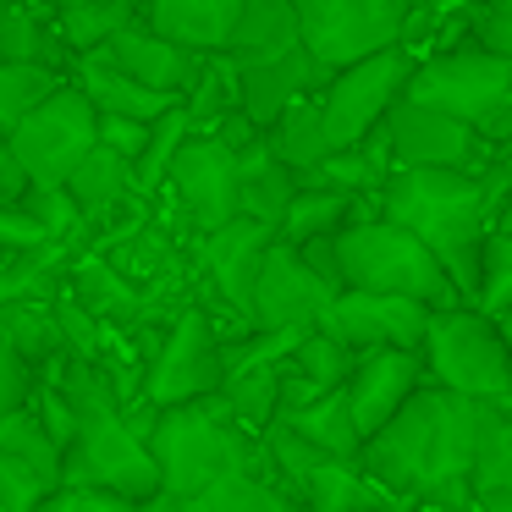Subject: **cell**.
I'll use <instances>...</instances> for the list:
<instances>
[{
	"label": "cell",
	"mask_w": 512,
	"mask_h": 512,
	"mask_svg": "<svg viewBox=\"0 0 512 512\" xmlns=\"http://www.w3.org/2000/svg\"><path fill=\"white\" fill-rule=\"evenodd\" d=\"M94 127H100V111L83 100L78 83L61 78L56 89L6 133V149H12L17 166L28 171V182H67L72 166L94 149Z\"/></svg>",
	"instance_id": "9"
},
{
	"label": "cell",
	"mask_w": 512,
	"mask_h": 512,
	"mask_svg": "<svg viewBox=\"0 0 512 512\" xmlns=\"http://www.w3.org/2000/svg\"><path fill=\"white\" fill-rule=\"evenodd\" d=\"M144 441H149V457H155V474H160L166 496H193V490H204L210 479H226V474H265L270 479L265 441L232 419L221 391L155 408Z\"/></svg>",
	"instance_id": "3"
},
{
	"label": "cell",
	"mask_w": 512,
	"mask_h": 512,
	"mask_svg": "<svg viewBox=\"0 0 512 512\" xmlns=\"http://www.w3.org/2000/svg\"><path fill=\"white\" fill-rule=\"evenodd\" d=\"M72 83H78L83 100H89L100 116H133V122H155L160 111H171V105H177V94L144 89L138 78L105 67L100 56H78V78H72Z\"/></svg>",
	"instance_id": "22"
},
{
	"label": "cell",
	"mask_w": 512,
	"mask_h": 512,
	"mask_svg": "<svg viewBox=\"0 0 512 512\" xmlns=\"http://www.w3.org/2000/svg\"><path fill=\"white\" fill-rule=\"evenodd\" d=\"M61 485H100L144 501L160 490L155 457H149L144 424H133L122 408L83 413L72 441L61 446Z\"/></svg>",
	"instance_id": "8"
},
{
	"label": "cell",
	"mask_w": 512,
	"mask_h": 512,
	"mask_svg": "<svg viewBox=\"0 0 512 512\" xmlns=\"http://www.w3.org/2000/svg\"><path fill=\"white\" fill-rule=\"evenodd\" d=\"M83 56H100L105 67H116V72H127V78H138L144 89L177 94V100L193 89V83H199V72H204V50H188V45H177V39L155 34L144 17L122 23L100 50H83Z\"/></svg>",
	"instance_id": "17"
},
{
	"label": "cell",
	"mask_w": 512,
	"mask_h": 512,
	"mask_svg": "<svg viewBox=\"0 0 512 512\" xmlns=\"http://www.w3.org/2000/svg\"><path fill=\"white\" fill-rule=\"evenodd\" d=\"M276 424H287L292 435H303L309 446H320L325 457H347V463H358V446H364V435H358L353 424V408H347V391H320V397L298 402V408H281Z\"/></svg>",
	"instance_id": "25"
},
{
	"label": "cell",
	"mask_w": 512,
	"mask_h": 512,
	"mask_svg": "<svg viewBox=\"0 0 512 512\" xmlns=\"http://www.w3.org/2000/svg\"><path fill=\"white\" fill-rule=\"evenodd\" d=\"M188 133H193V111L182 100L149 122V144H144V155L133 160V193H155V182H166V166H171V155H177V144Z\"/></svg>",
	"instance_id": "39"
},
{
	"label": "cell",
	"mask_w": 512,
	"mask_h": 512,
	"mask_svg": "<svg viewBox=\"0 0 512 512\" xmlns=\"http://www.w3.org/2000/svg\"><path fill=\"white\" fill-rule=\"evenodd\" d=\"M138 512H177V496L155 490V496H144V501H138Z\"/></svg>",
	"instance_id": "49"
},
{
	"label": "cell",
	"mask_w": 512,
	"mask_h": 512,
	"mask_svg": "<svg viewBox=\"0 0 512 512\" xmlns=\"http://www.w3.org/2000/svg\"><path fill=\"white\" fill-rule=\"evenodd\" d=\"M353 215H364V199H353V193L298 188L287 199V210H281V221H276V237L298 248V243H314V237H336Z\"/></svg>",
	"instance_id": "28"
},
{
	"label": "cell",
	"mask_w": 512,
	"mask_h": 512,
	"mask_svg": "<svg viewBox=\"0 0 512 512\" xmlns=\"http://www.w3.org/2000/svg\"><path fill=\"white\" fill-rule=\"evenodd\" d=\"M380 501H386V490L347 457H320L298 485L303 512H380Z\"/></svg>",
	"instance_id": "26"
},
{
	"label": "cell",
	"mask_w": 512,
	"mask_h": 512,
	"mask_svg": "<svg viewBox=\"0 0 512 512\" xmlns=\"http://www.w3.org/2000/svg\"><path fill=\"white\" fill-rule=\"evenodd\" d=\"M61 485V446L45 435L34 408L0 419V512H34Z\"/></svg>",
	"instance_id": "16"
},
{
	"label": "cell",
	"mask_w": 512,
	"mask_h": 512,
	"mask_svg": "<svg viewBox=\"0 0 512 512\" xmlns=\"http://www.w3.org/2000/svg\"><path fill=\"white\" fill-rule=\"evenodd\" d=\"M61 83L56 67H39V61H6L0 56V138L12 133L39 100Z\"/></svg>",
	"instance_id": "38"
},
{
	"label": "cell",
	"mask_w": 512,
	"mask_h": 512,
	"mask_svg": "<svg viewBox=\"0 0 512 512\" xmlns=\"http://www.w3.org/2000/svg\"><path fill=\"white\" fill-rule=\"evenodd\" d=\"M419 358H424V380H435V386L512 408V347L501 336V325L474 303L430 309Z\"/></svg>",
	"instance_id": "6"
},
{
	"label": "cell",
	"mask_w": 512,
	"mask_h": 512,
	"mask_svg": "<svg viewBox=\"0 0 512 512\" xmlns=\"http://www.w3.org/2000/svg\"><path fill=\"white\" fill-rule=\"evenodd\" d=\"M61 188L72 193L83 221H105V215H116L133 199V160H122L116 149H105L100 138H94V149L72 166V177L61 182Z\"/></svg>",
	"instance_id": "24"
},
{
	"label": "cell",
	"mask_w": 512,
	"mask_h": 512,
	"mask_svg": "<svg viewBox=\"0 0 512 512\" xmlns=\"http://www.w3.org/2000/svg\"><path fill=\"white\" fill-rule=\"evenodd\" d=\"M380 144H386L391 166H452V171H485L496 160V144L474 133V127L441 116L435 105H419L408 94L391 100V111L380 116Z\"/></svg>",
	"instance_id": "11"
},
{
	"label": "cell",
	"mask_w": 512,
	"mask_h": 512,
	"mask_svg": "<svg viewBox=\"0 0 512 512\" xmlns=\"http://www.w3.org/2000/svg\"><path fill=\"white\" fill-rule=\"evenodd\" d=\"M468 39L485 50H501V56L512 61V0H485L474 12V28H468Z\"/></svg>",
	"instance_id": "43"
},
{
	"label": "cell",
	"mask_w": 512,
	"mask_h": 512,
	"mask_svg": "<svg viewBox=\"0 0 512 512\" xmlns=\"http://www.w3.org/2000/svg\"><path fill=\"white\" fill-rule=\"evenodd\" d=\"M292 193H298V171H287L276 155H270L265 133H259L248 149H237V215H254V221L276 226Z\"/></svg>",
	"instance_id": "23"
},
{
	"label": "cell",
	"mask_w": 512,
	"mask_h": 512,
	"mask_svg": "<svg viewBox=\"0 0 512 512\" xmlns=\"http://www.w3.org/2000/svg\"><path fill=\"white\" fill-rule=\"evenodd\" d=\"M28 188V171L17 166V155L6 149V138H0V204H17Z\"/></svg>",
	"instance_id": "47"
},
{
	"label": "cell",
	"mask_w": 512,
	"mask_h": 512,
	"mask_svg": "<svg viewBox=\"0 0 512 512\" xmlns=\"http://www.w3.org/2000/svg\"><path fill=\"white\" fill-rule=\"evenodd\" d=\"M0 6H6V0H0Z\"/></svg>",
	"instance_id": "50"
},
{
	"label": "cell",
	"mask_w": 512,
	"mask_h": 512,
	"mask_svg": "<svg viewBox=\"0 0 512 512\" xmlns=\"http://www.w3.org/2000/svg\"><path fill=\"white\" fill-rule=\"evenodd\" d=\"M166 182L177 193L182 215L199 232H215L237 215V149L221 133H188L166 166Z\"/></svg>",
	"instance_id": "15"
},
{
	"label": "cell",
	"mask_w": 512,
	"mask_h": 512,
	"mask_svg": "<svg viewBox=\"0 0 512 512\" xmlns=\"http://www.w3.org/2000/svg\"><path fill=\"white\" fill-rule=\"evenodd\" d=\"M408 100L435 105L441 116L474 127L485 144L507 149L512 144V61L485 45H452L435 56L413 61L408 72Z\"/></svg>",
	"instance_id": "4"
},
{
	"label": "cell",
	"mask_w": 512,
	"mask_h": 512,
	"mask_svg": "<svg viewBox=\"0 0 512 512\" xmlns=\"http://www.w3.org/2000/svg\"><path fill=\"white\" fill-rule=\"evenodd\" d=\"M177 512H303V507L265 474H226L193 490V496H177Z\"/></svg>",
	"instance_id": "30"
},
{
	"label": "cell",
	"mask_w": 512,
	"mask_h": 512,
	"mask_svg": "<svg viewBox=\"0 0 512 512\" xmlns=\"http://www.w3.org/2000/svg\"><path fill=\"white\" fill-rule=\"evenodd\" d=\"M237 6H243V0H138V17H144L155 34L210 56V50H226Z\"/></svg>",
	"instance_id": "21"
},
{
	"label": "cell",
	"mask_w": 512,
	"mask_h": 512,
	"mask_svg": "<svg viewBox=\"0 0 512 512\" xmlns=\"http://www.w3.org/2000/svg\"><path fill=\"white\" fill-rule=\"evenodd\" d=\"M419 380H424V358L413 353V347H369V353H358L353 375L342 380L358 435H375L380 424L413 397Z\"/></svg>",
	"instance_id": "19"
},
{
	"label": "cell",
	"mask_w": 512,
	"mask_h": 512,
	"mask_svg": "<svg viewBox=\"0 0 512 512\" xmlns=\"http://www.w3.org/2000/svg\"><path fill=\"white\" fill-rule=\"evenodd\" d=\"M204 248V276L215 281V292H221V303H232L237 314L248 320V292H254V276H259V259H265L270 237H276V226L254 221V215H232L226 226H215V232H199Z\"/></svg>",
	"instance_id": "20"
},
{
	"label": "cell",
	"mask_w": 512,
	"mask_h": 512,
	"mask_svg": "<svg viewBox=\"0 0 512 512\" xmlns=\"http://www.w3.org/2000/svg\"><path fill=\"white\" fill-rule=\"evenodd\" d=\"M336 248V276L342 287H364V292H397V298H419L430 309L463 303L452 287V276L441 270V259L408 232V226L386 221V215H353L342 232L331 237Z\"/></svg>",
	"instance_id": "5"
},
{
	"label": "cell",
	"mask_w": 512,
	"mask_h": 512,
	"mask_svg": "<svg viewBox=\"0 0 512 512\" xmlns=\"http://www.w3.org/2000/svg\"><path fill=\"white\" fill-rule=\"evenodd\" d=\"M61 512H138L133 496L122 490H100V485H56Z\"/></svg>",
	"instance_id": "44"
},
{
	"label": "cell",
	"mask_w": 512,
	"mask_h": 512,
	"mask_svg": "<svg viewBox=\"0 0 512 512\" xmlns=\"http://www.w3.org/2000/svg\"><path fill=\"white\" fill-rule=\"evenodd\" d=\"M94 138H100L105 149H116L122 160H138L144 144H149V122H133V116H100Z\"/></svg>",
	"instance_id": "45"
},
{
	"label": "cell",
	"mask_w": 512,
	"mask_h": 512,
	"mask_svg": "<svg viewBox=\"0 0 512 512\" xmlns=\"http://www.w3.org/2000/svg\"><path fill=\"white\" fill-rule=\"evenodd\" d=\"M265 149L287 171H309L325 149H336L331 133H325V116H320V94H298V100L281 105L276 122L265 127Z\"/></svg>",
	"instance_id": "27"
},
{
	"label": "cell",
	"mask_w": 512,
	"mask_h": 512,
	"mask_svg": "<svg viewBox=\"0 0 512 512\" xmlns=\"http://www.w3.org/2000/svg\"><path fill=\"white\" fill-rule=\"evenodd\" d=\"M320 331H331L342 347L369 353V347H413L419 353L430 303L397 298V292H364V287H336V298L320 309Z\"/></svg>",
	"instance_id": "14"
},
{
	"label": "cell",
	"mask_w": 512,
	"mask_h": 512,
	"mask_svg": "<svg viewBox=\"0 0 512 512\" xmlns=\"http://www.w3.org/2000/svg\"><path fill=\"white\" fill-rule=\"evenodd\" d=\"M232 67H237V111H243L259 133L276 122V111L287 100L320 94V83L331 78L303 45L281 50V56H232Z\"/></svg>",
	"instance_id": "18"
},
{
	"label": "cell",
	"mask_w": 512,
	"mask_h": 512,
	"mask_svg": "<svg viewBox=\"0 0 512 512\" xmlns=\"http://www.w3.org/2000/svg\"><path fill=\"white\" fill-rule=\"evenodd\" d=\"M226 364H221V336H215L204 309H182L171 320L166 342L155 353V369L144 380V402L149 408H171V402H193L221 391Z\"/></svg>",
	"instance_id": "13"
},
{
	"label": "cell",
	"mask_w": 512,
	"mask_h": 512,
	"mask_svg": "<svg viewBox=\"0 0 512 512\" xmlns=\"http://www.w3.org/2000/svg\"><path fill=\"white\" fill-rule=\"evenodd\" d=\"M56 298V292H50ZM50 298H17V303H0V342L17 347L28 364H56L67 347H61L56 331V314H50Z\"/></svg>",
	"instance_id": "33"
},
{
	"label": "cell",
	"mask_w": 512,
	"mask_h": 512,
	"mask_svg": "<svg viewBox=\"0 0 512 512\" xmlns=\"http://www.w3.org/2000/svg\"><path fill=\"white\" fill-rule=\"evenodd\" d=\"M298 45V12L292 0H243L226 34V56H281Z\"/></svg>",
	"instance_id": "29"
},
{
	"label": "cell",
	"mask_w": 512,
	"mask_h": 512,
	"mask_svg": "<svg viewBox=\"0 0 512 512\" xmlns=\"http://www.w3.org/2000/svg\"><path fill=\"white\" fill-rule=\"evenodd\" d=\"M17 204H23V210L34 215V221L45 226L50 237H56V243H61V237H72V226L83 221V210L72 204V193L61 188V182H28Z\"/></svg>",
	"instance_id": "41"
},
{
	"label": "cell",
	"mask_w": 512,
	"mask_h": 512,
	"mask_svg": "<svg viewBox=\"0 0 512 512\" xmlns=\"http://www.w3.org/2000/svg\"><path fill=\"white\" fill-rule=\"evenodd\" d=\"M474 309H485L490 320L512 314V221H496V226L485 232V248H479Z\"/></svg>",
	"instance_id": "37"
},
{
	"label": "cell",
	"mask_w": 512,
	"mask_h": 512,
	"mask_svg": "<svg viewBox=\"0 0 512 512\" xmlns=\"http://www.w3.org/2000/svg\"><path fill=\"white\" fill-rule=\"evenodd\" d=\"M501 402L457 397V391L419 380L413 397L364 435L358 468L375 479L386 496L441 501V507H468V468L479 457V441L496 424Z\"/></svg>",
	"instance_id": "1"
},
{
	"label": "cell",
	"mask_w": 512,
	"mask_h": 512,
	"mask_svg": "<svg viewBox=\"0 0 512 512\" xmlns=\"http://www.w3.org/2000/svg\"><path fill=\"white\" fill-rule=\"evenodd\" d=\"M67 292L94 314V320H138V309H144L138 287L116 265H105L100 254H89V259H78V265H72V287Z\"/></svg>",
	"instance_id": "32"
},
{
	"label": "cell",
	"mask_w": 512,
	"mask_h": 512,
	"mask_svg": "<svg viewBox=\"0 0 512 512\" xmlns=\"http://www.w3.org/2000/svg\"><path fill=\"white\" fill-rule=\"evenodd\" d=\"M496 221H512V144L501 149V210Z\"/></svg>",
	"instance_id": "48"
},
{
	"label": "cell",
	"mask_w": 512,
	"mask_h": 512,
	"mask_svg": "<svg viewBox=\"0 0 512 512\" xmlns=\"http://www.w3.org/2000/svg\"><path fill=\"white\" fill-rule=\"evenodd\" d=\"M413 50L408 45H386L364 61H347L336 67L331 78L320 83V116H325V133L331 144H358L380 127V116L391 111L402 89H408V72H413Z\"/></svg>",
	"instance_id": "10"
},
{
	"label": "cell",
	"mask_w": 512,
	"mask_h": 512,
	"mask_svg": "<svg viewBox=\"0 0 512 512\" xmlns=\"http://www.w3.org/2000/svg\"><path fill=\"white\" fill-rule=\"evenodd\" d=\"M468 501L479 512H512V408H501L479 441V457L468 468Z\"/></svg>",
	"instance_id": "31"
},
{
	"label": "cell",
	"mask_w": 512,
	"mask_h": 512,
	"mask_svg": "<svg viewBox=\"0 0 512 512\" xmlns=\"http://www.w3.org/2000/svg\"><path fill=\"white\" fill-rule=\"evenodd\" d=\"M292 12H298V45L325 72L386 45H408L413 28V0H292Z\"/></svg>",
	"instance_id": "7"
},
{
	"label": "cell",
	"mask_w": 512,
	"mask_h": 512,
	"mask_svg": "<svg viewBox=\"0 0 512 512\" xmlns=\"http://www.w3.org/2000/svg\"><path fill=\"white\" fill-rule=\"evenodd\" d=\"M353 358H358L353 347H342L331 331H320V325H309V331H303L298 342H292V353L281 358V364H287L298 380H309L314 391H336L347 375H353Z\"/></svg>",
	"instance_id": "35"
},
{
	"label": "cell",
	"mask_w": 512,
	"mask_h": 512,
	"mask_svg": "<svg viewBox=\"0 0 512 512\" xmlns=\"http://www.w3.org/2000/svg\"><path fill=\"white\" fill-rule=\"evenodd\" d=\"M331 298L336 281H325L292 243L270 237L254 292H248V331H309Z\"/></svg>",
	"instance_id": "12"
},
{
	"label": "cell",
	"mask_w": 512,
	"mask_h": 512,
	"mask_svg": "<svg viewBox=\"0 0 512 512\" xmlns=\"http://www.w3.org/2000/svg\"><path fill=\"white\" fill-rule=\"evenodd\" d=\"M138 17V0H94V6H56V39L67 50H100L122 23Z\"/></svg>",
	"instance_id": "36"
},
{
	"label": "cell",
	"mask_w": 512,
	"mask_h": 512,
	"mask_svg": "<svg viewBox=\"0 0 512 512\" xmlns=\"http://www.w3.org/2000/svg\"><path fill=\"white\" fill-rule=\"evenodd\" d=\"M56 237L23 210V204H0V248H45Z\"/></svg>",
	"instance_id": "46"
},
{
	"label": "cell",
	"mask_w": 512,
	"mask_h": 512,
	"mask_svg": "<svg viewBox=\"0 0 512 512\" xmlns=\"http://www.w3.org/2000/svg\"><path fill=\"white\" fill-rule=\"evenodd\" d=\"M28 402H34V364H28L17 347L0 342V419L28 408Z\"/></svg>",
	"instance_id": "42"
},
{
	"label": "cell",
	"mask_w": 512,
	"mask_h": 512,
	"mask_svg": "<svg viewBox=\"0 0 512 512\" xmlns=\"http://www.w3.org/2000/svg\"><path fill=\"white\" fill-rule=\"evenodd\" d=\"M0 56L56 67V50H50L45 23H39V12H34V6H23V0H6V6H0Z\"/></svg>",
	"instance_id": "40"
},
{
	"label": "cell",
	"mask_w": 512,
	"mask_h": 512,
	"mask_svg": "<svg viewBox=\"0 0 512 512\" xmlns=\"http://www.w3.org/2000/svg\"><path fill=\"white\" fill-rule=\"evenodd\" d=\"M380 215L408 226L452 276L457 298L474 303L479 287V248L501 210V155L485 171H452V166H391L375 193Z\"/></svg>",
	"instance_id": "2"
},
{
	"label": "cell",
	"mask_w": 512,
	"mask_h": 512,
	"mask_svg": "<svg viewBox=\"0 0 512 512\" xmlns=\"http://www.w3.org/2000/svg\"><path fill=\"white\" fill-rule=\"evenodd\" d=\"M221 397L232 408V419L243 430H265L281 408V364H243V369H226L221 380Z\"/></svg>",
	"instance_id": "34"
}]
</instances>
